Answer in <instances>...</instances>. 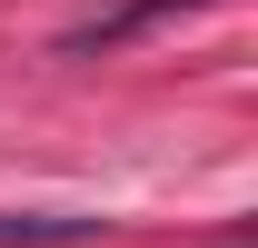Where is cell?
I'll list each match as a JSON object with an SVG mask.
<instances>
[{"mask_svg": "<svg viewBox=\"0 0 258 248\" xmlns=\"http://www.w3.org/2000/svg\"><path fill=\"white\" fill-rule=\"evenodd\" d=\"M109 218L90 209H0V248H90Z\"/></svg>", "mask_w": 258, "mask_h": 248, "instance_id": "obj_1", "label": "cell"}]
</instances>
